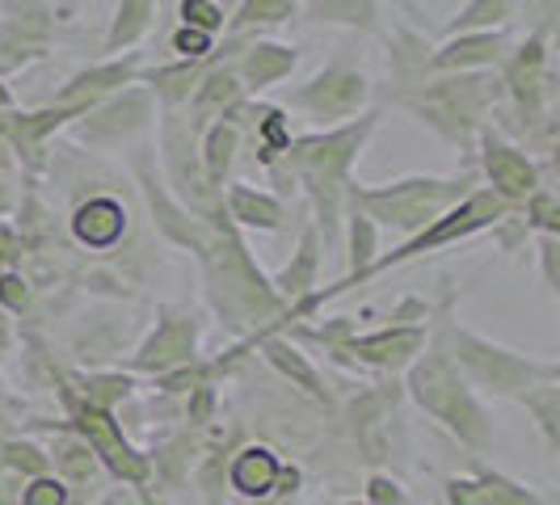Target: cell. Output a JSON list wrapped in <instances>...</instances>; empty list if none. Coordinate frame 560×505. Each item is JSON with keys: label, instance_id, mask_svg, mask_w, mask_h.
I'll use <instances>...</instances> for the list:
<instances>
[{"label": "cell", "instance_id": "cell-27", "mask_svg": "<svg viewBox=\"0 0 560 505\" xmlns=\"http://www.w3.org/2000/svg\"><path fill=\"white\" fill-rule=\"evenodd\" d=\"M320 232L312 224H304V232H300V249H295V257L282 266L279 274H275V291H279V300L291 308L295 300H304L308 291H316V270H320Z\"/></svg>", "mask_w": 560, "mask_h": 505}, {"label": "cell", "instance_id": "cell-44", "mask_svg": "<svg viewBox=\"0 0 560 505\" xmlns=\"http://www.w3.org/2000/svg\"><path fill=\"white\" fill-rule=\"evenodd\" d=\"M22 252H26V240H22V232L13 224H4L0 220V274H9L18 261H22Z\"/></svg>", "mask_w": 560, "mask_h": 505}, {"label": "cell", "instance_id": "cell-2", "mask_svg": "<svg viewBox=\"0 0 560 505\" xmlns=\"http://www.w3.org/2000/svg\"><path fill=\"white\" fill-rule=\"evenodd\" d=\"M198 270H202V286H207V304L215 308V316L228 329L257 337L282 325L287 304L270 286V279L257 270V261L245 249L241 232L228 224V215L211 224V236L198 252Z\"/></svg>", "mask_w": 560, "mask_h": 505}, {"label": "cell", "instance_id": "cell-36", "mask_svg": "<svg viewBox=\"0 0 560 505\" xmlns=\"http://www.w3.org/2000/svg\"><path fill=\"white\" fill-rule=\"evenodd\" d=\"M152 13H156V0H118L114 26L106 34V51H118V47L136 43L143 30L152 26Z\"/></svg>", "mask_w": 560, "mask_h": 505}, {"label": "cell", "instance_id": "cell-12", "mask_svg": "<svg viewBox=\"0 0 560 505\" xmlns=\"http://www.w3.org/2000/svg\"><path fill=\"white\" fill-rule=\"evenodd\" d=\"M148 122H152V93L143 84H127L122 93H114L81 114L77 140L93 143V148H118L131 136H140Z\"/></svg>", "mask_w": 560, "mask_h": 505}, {"label": "cell", "instance_id": "cell-50", "mask_svg": "<svg viewBox=\"0 0 560 505\" xmlns=\"http://www.w3.org/2000/svg\"><path fill=\"white\" fill-rule=\"evenodd\" d=\"M295 4H304V0H295Z\"/></svg>", "mask_w": 560, "mask_h": 505}, {"label": "cell", "instance_id": "cell-51", "mask_svg": "<svg viewBox=\"0 0 560 505\" xmlns=\"http://www.w3.org/2000/svg\"><path fill=\"white\" fill-rule=\"evenodd\" d=\"M215 4H220V0H215Z\"/></svg>", "mask_w": 560, "mask_h": 505}, {"label": "cell", "instance_id": "cell-40", "mask_svg": "<svg viewBox=\"0 0 560 505\" xmlns=\"http://www.w3.org/2000/svg\"><path fill=\"white\" fill-rule=\"evenodd\" d=\"M168 51L177 59H207L215 51V38H211V34H198V30H190V26H177L168 34Z\"/></svg>", "mask_w": 560, "mask_h": 505}, {"label": "cell", "instance_id": "cell-4", "mask_svg": "<svg viewBox=\"0 0 560 505\" xmlns=\"http://www.w3.org/2000/svg\"><path fill=\"white\" fill-rule=\"evenodd\" d=\"M405 392L418 404L425 418H434L459 447H468L472 455L489 450L493 443V421L489 409L480 404L477 388L459 375V366L447 359V350L430 337L413 363L405 366Z\"/></svg>", "mask_w": 560, "mask_h": 505}, {"label": "cell", "instance_id": "cell-35", "mask_svg": "<svg viewBox=\"0 0 560 505\" xmlns=\"http://www.w3.org/2000/svg\"><path fill=\"white\" fill-rule=\"evenodd\" d=\"M253 136H257V161L275 165L282 156V148L291 143V127H287L279 106H257L253 110Z\"/></svg>", "mask_w": 560, "mask_h": 505}, {"label": "cell", "instance_id": "cell-5", "mask_svg": "<svg viewBox=\"0 0 560 505\" xmlns=\"http://www.w3.org/2000/svg\"><path fill=\"white\" fill-rule=\"evenodd\" d=\"M477 168L464 165V173H451V177H430V173H409V177H396V181H380V186H366V181H350L346 186V207L363 211L375 227H388L400 236H413L425 224H434L443 211H451L459 198H468L477 190Z\"/></svg>", "mask_w": 560, "mask_h": 505}, {"label": "cell", "instance_id": "cell-16", "mask_svg": "<svg viewBox=\"0 0 560 505\" xmlns=\"http://www.w3.org/2000/svg\"><path fill=\"white\" fill-rule=\"evenodd\" d=\"M505 59V30H485V34H455L430 47L425 77L434 72H489Z\"/></svg>", "mask_w": 560, "mask_h": 505}, {"label": "cell", "instance_id": "cell-24", "mask_svg": "<svg viewBox=\"0 0 560 505\" xmlns=\"http://www.w3.org/2000/svg\"><path fill=\"white\" fill-rule=\"evenodd\" d=\"M224 215L232 227H257V232H279L287 224L282 198L270 190H257L245 181H228L224 186Z\"/></svg>", "mask_w": 560, "mask_h": 505}, {"label": "cell", "instance_id": "cell-11", "mask_svg": "<svg viewBox=\"0 0 560 505\" xmlns=\"http://www.w3.org/2000/svg\"><path fill=\"white\" fill-rule=\"evenodd\" d=\"M198 337H202V320L195 312H165L156 320V329L143 337L140 350L131 354V371L143 375H177L198 359Z\"/></svg>", "mask_w": 560, "mask_h": 505}, {"label": "cell", "instance_id": "cell-25", "mask_svg": "<svg viewBox=\"0 0 560 505\" xmlns=\"http://www.w3.org/2000/svg\"><path fill=\"white\" fill-rule=\"evenodd\" d=\"M211 68V56L207 59H173L165 68H152V72H140V81L148 93H152V102L161 106V110H182L186 102H190V93H195V84L202 81V72Z\"/></svg>", "mask_w": 560, "mask_h": 505}, {"label": "cell", "instance_id": "cell-32", "mask_svg": "<svg viewBox=\"0 0 560 505\" xmlns=\"http://www.w3.org/2000/svg\"><path fill=\"white\" fill-rule=\"evenodd\" d=\"M346 240H350V252H346V274L341 279H354V274H363L366 266L375 261V252H380V227L366 220L363 211H354V207H346Z\"/></svg>", "mask_w": 560, "mask_h": 505}, {"label": "cell", "instance_id": "cell-45", "mask_svg": "<svg viewBox=\"0 0 560 505\" xmlns=\"http://www.w3.org/2000/svg\"><path fill=\"white\" fill-rule=\"evenodd\" d=\"M13 202H18V198H13V190L0 181V215H9V211H13Z\"/></svg>", "mask_w": 560, "mask_h": 505}, {"label": "cell", "instance_id": "cell-21", "mask_svg": "<svg viewBox=\"0 0 560 505\" xmlns=\"http://www.w3.org/2000/svg\"><path fill=\"white\" fill-rule=\"evenodd\" d=\"M253 341L261 345V359L275 366L282 379H291L295 388H304V392H308L312 400H320V404H329V400H334L329 388H325V379H320V371L308 363V354H304V350H300L287 333L270 329V333H257Z\"/></svg>", "mask_w": 560, "mask_h": 505}, {"label": "cell", "instance_id": "cell-7", "mask_svg": "<svg viewBox=\"0 0 560 505\" xmlns=\"http://www.w3.org/2000/svg\"><path fill=\"white\" fill-rule=\"evenodd\" d=\"M502 97L527 131V140H552V51H548V22L539 26L502 59Z\"/></svg>", "mask_w": 560, "mask_h": 505}, {"label": "cell", "instance_id": "cell-39", "mask_svg": "<svg viewBox=\"0 0 560 505\" xmlns=\"http://www.w3.org/2000/svg\"><path fill=\"white\" fill-rule=\"evenodd\" d=\"M68 497H72V489L59 477H34L18 493V505H68Z\"/></svg>", "mask_w": 560, "mask_h": 505}, {"label": "cell", "instance_id": "cell-9", "mask_svg": "<svg viewBox=\"0 0 560 505\" xmlns=\"http://www.w3.org/2000/svg\"><path fill=\"white\" fill-rule=\"evenodd\" d=\"M366 97H371V81H366L363 68L337 59L329 68L312 72L300 89L287 93V110H304L325 127H341V122L363 114Z\"/></svg>", "mask_w": 560, "mask_h": 505}, {"label": "cell", "instance_id": "cell-41", "mask_svg": "<svg viewBox=\"0 0 560 505\" xmlns=\"http://www.w3.org/2000/svg\"><path fill=\"white\" fill-rule=\"evenodd\" d=\"M366 505H409V493L396 477L384 472H371L366 477Z\"/></svg>", "mask_w": 560, "mask_h": 505}, {"label": "cell", "instance_id": "cell-13", "mask_svg": "<svg viewBox=\"0 0 560 505\" xmlns=\"http://www.w3.org/2000/svg\"><path fill=\"white\" fill-rule=\"evenodd\" d=\"M430 341L425 325H384L375 333H350L334 350L337 363L371 366V371H405Z\"/></svg>", "mask_w": 560, "mask_h": 505}, {"label": "cell", "instance_id": "cell-19", "mask_svg": "<svg viewBox=\"0 0 560 505\" xmlns=\"http://www.w3.org/2000/svg\"><path fill=\"white\" fill-rule=\"evenodd\" d=\"M443 505H548L527 484L502 477L493 468H477L472 477H451L443 484Z\"/></svg>", "mask_w": 560, "mask_h": 505}, {"label": "cell", "instance_id": "cell-22", "mask_svg": "<svg viewBox=\"0 0 560 505\" xmlns=\"http://www.w3.org/2000/svg\"><path fill=\"white\" fill-rule=\"evenodd\" d=\"M127 232V207L110 195H93L72 211V236L89 249H114Z\"/></svg>", "mask_w": 560, "mask_h": 505}, {"label": "cell", "instance_id": "cell-20", "mask_svg": "<svg viewBox=\"0 0 560 505\" xmlns=\"http://www.w3.org/2000/svg\"><path fill=\"white\" fill-rule=\"evenodd\" d=\"M300 68V51L287 43H270V38H253L241 56L232 59V72L245 93H266L270 84L287 81Z\"/></svg>", "mask_w": 560, "mask_h": 505}, {"label": "cell", "instance_id": "cell-8", "mask_svg": "<svg viewBox=\"0 0 560 505\" xmlns=\"http://www.w3.org/2000/svg\"><path fill=\"white\" fill-rule=\"evenodd\" d=\"M59 396H63V404H68V430L81 438L84 447L93 450V459L110 472V477L127 480V484H148L152 477V463H148V455L136 450L127 443V434H122V421L106 413V409H93V404H84L81 396L72 392L68 384H59Z\"/></svg>", "mask_w": 560, "mask_h": 505}, {"label": "cell", "instance_id": "cell-3", "mask_svg": "<svg viewBox=\"0 0 560 505\" xmlns=\"http://www.w3.org/2000/svg\"><path fill=\"white\" fill-rule=\"evenodd\" d=\"M388 102L439 140L459 148L472 165L477 136L489 127V114L502 102V84L493 72H434L413 84H396Z\"/></svg>", "mask_w": 560, "mask_h": 505}, {"label": "cell", "instance_id": "cell-43", "mask_svg": "<svg viewBox=\"0 0 560 505\" xmlns=\"http://www.w3.org/2000/svg\"><path fill=\"white\" fill-rule=\"evenodd\" d=\"M535 245H539L544 286H548V295H560V240L557 236H535Z\"/></svg>", "mask_w": 560, "mask_h": 505}, {"label": "cell", "instance_id": "cell-28", "mask_svg": "<svg viewBox=\"0 0 560 505\" xmlns=\"http://www.w3.org/2000/svg\"><path fill=\"white\" fill-rule=\"evenodd\" d=\"M304 22L380 34V0H304Z\"/></svg>", "mask_w": 560, "mask_h": 505}, {"label": "cell", "instance_id": "cell-26", "mask_svg": "<svg viewBox=\"0 0 560 505\" xmlns=\"http://www.w3.org/2000/svg\"><path fill=\"white\" fill-rule=\"evenodd\" d=\"M282 459L270 447H241L228 463V484L241 493V497H253V502H266L279 484Z\"/></svg>", "mask_w": 560, "mask_h": 505}, {"label": "cell", "instance_id": "cell-30", "mask_svg": "<svg viewBox=\"0 0 560 505\" xmlns=\"http://www.w3.org/2000/svg\"><path fill=\"white\" fill-rule=\"evenodd\" d=\"M300 13L295 0H236L232 17H224V34H253V30L282 26Z\"/></svg>", "mask_w": 560, "mask_h": 505}, {"label": "cell", "instance_id": "cell-42", "mask_svg": "<svg viewBox=\"0 0 560 505\" xmlns=\"http://www.w3.org/2000/svg\"><path fill=\"white\" fill-rule=\"evenodd\" d=\"M30 300H34V291H30V279L22 270H9V274H0V304L9 312H26Z\"/></svg>", "mask_w": 560, "mask_h": 505}, {"label": "cell", "instance_id": "cell-48", "mask_svg": "<svg viewBox=\"0 0 560 505\" xmlns=\"http://www.w3.org/2000/svg\"><path fill=\"white\" fill-rule=\"evenodd\" d=\"M0 505H13V493H9L4 484H0Z\"/></svg>", "mask_w": 560, "mask_h": 505}, {"label": "cell", "instance_id": "cell-18", "mask_svg": "<svg viewBox=\"0 0 560 505\" xmlns=\"http://www.w3.org/2000/svg\"><path fill=\"white\" fill-rule=\"evenodd\" d=\"M140 81V56H122L106 59V63H93L77 77H68V84L56 93L51 106H97L114 93H122L127 84Z\"/></svg>", "mask_w": 560, "mask_h": 505}, {"label": "cell", "instance_id": "cell-49", "mask_svg": "<svg viewBox=\"0 0 560 505\" xmlns=\"http://www.w3.org/2000/svg\"><path fill=\"white\" fill-rule=\"evenodd\" d=\"M341 505H366V502H341Z\"/></svg>", "mask_w": 560, "mask_h": 505}, {"label": "cell", "instance_id": "cell-29", "mask_svg": "<svg viewBox=\"0 0 560 505\" xmlns=\"http://www.w3.org/2000/svg\"><path fill=\"white\" fill-rule=\"evenodd\" d=\"M514 13H518V0H468L447 26H443V38H455V34H485V30H505Z\"/></svg>", "mask_w": 560, "mask_h": 505}, {"label": "cell", "instance_id": "cell-34", "mask_svg": "<svg viewBox=\"0 0 560 505\" xmlns=\"http://www.w3.org/2000/svg\"><path fill=\"white\" fill-rule=\"evenodd\" d=\"M47 455H51V468H56V477L63 480V484H89V477L97 472L93 450L84 447L72 430H68L63 438H56V447L47 450Z\"/></svg>", "mask_w": 560, "mask_h": 505}, {"label": "cell", "instance_id": "cell-23", "mask_svg": "<svg viewBox=\"0 0 560 505\" xmlns=\"http://www.w3.org/2000/svg\"><path fill=\"white\" fill-rule=\"evenodd\" d=\"M241 136H245V127H241L236 110L228 114V118H220V122H211V127L198 136L202 177H207V186H211V190H220V195H224V186H228V173H232V165H236Z\"/></svg>", "mask_w": 560, "mask_h": 505}, {"label": "cell", "instance_id": "cell-47", "mask_svg": "<svg viewBox=\"0 0 560 505\" xmlns=\"http://www.w3.org/2000/svg\"><path fill=\"white\" fill-rule=\"evenodd\" d=\"M535 4H539V17L548 22V17H552V4H557V0H535Z\"/></svg>", "mask_w": 560, "mask_h": 505}, {"label": "cell", "instance_id": "cell-17", "mask_svg": "<svg viewBox=\"0 0 560 505\" xmlns=\"http://www.w3.org/2000/svg\"><path fill=\"white\" fill-rule=\"evenodd\" d=\"M241 106H245V89H241L236 72H232V59H228V63H211L202 72V81L195 84V93H190V102L182 110L190 118L195 136H202L211 122H220V118H228V114L241 110Z\"/></svg>", "mask_w": 560, "mask_h": 505}, {"label": "cell", "instance_id": "cell-38", "mask_svg": "<svg viewBox=\"0 0 560 505\" xmlns=\"http://www.w3.org/2000/svg\"><path fill=\"white\" fill-rule=\"evenodd\" d=\"M177 17H182V26L198 30V34H211V38L224 34V9L215 0H182Z\"/></svg>", "mask_w": 560, "mask_h": 505}, {"label": "cell", "instance_id": "cell-14", "mask_svg": "<svg viewBox=\"0 0 560 505\" xmlns=\"http://www.w3.org/2000/svg\"><path fill=\"white\" fill-rule=\"evenodd\" d=\"M136 177H140V190L143 198H148V207H152V220H156V232L165 236V240H173V245H182V249H190L198 257L202 252V245H207V236H211V224L207 220H198V215H190L177 198L165 190V181L152 173V165L148 161H140L136 165Z\"/></svg>", "mask_w": 560, "mask_h": 505}, {"label": "cell", "instance_id": "cell-37", "mask_svg": "<svg viewBox=\"0 0 560 505\" xmlns=\"http://www.w3.org/2000/svg\"><path fill=\"white\" fill-rule=\"evenodd\" d=\"M0 463L22 480L51 477V455L43 447H34L30 438H9V443H0Z\"/></svg>", "mask_w": 560, "mask_h": 505}, {"label": "cell", "instance_id": "cell-31", "mask_svg": "<svg viewBox=\"0 0 560 505\" xmlns=\"http://www.w3.org/2000/svg\"><path fill=\"white\" fill-rule=\"evenodd\" d=\"M68 388L81 396L84 404L114 413V404H118V400H127V396L136 392V379H131V375H122V371H89V375H77Z\"/></svg>", "mask_w": 560, "mask_h": 505}, {"label": "cell", "instance_id": "cell-46", "mask_svg": "<svg viewBox=\"0 0 560 505\" xmlns=\"http://www.w3.org/2000/svg\"><path fill=\"white\" fill-rule=\"evenodd\" d=\"M9 341H13V329H9V320H4V312H0V354L9 350Z\"/></svg>", "mask_w": 560, "mask_h": 505}, {"label": "cell", "instance_id": "cell-10", "mask_svg": "<svg viewBox=\"0 0 560 505\" xmlns=\"http://www.w3.org/2000/svg\"><path fill=\"white\" fill-rule=\"evenodd\" d=\"M472 168H477V177H485V190H493L505 207H523L539 186H548L544 165L535 161L532 152H523L518 143H510L493 127H485L477 136Z\"/></svg>", "mask_w": 560, "mask_h": 505}, {"label": "cell", "instance_id": "cell-6", "mask_svg": "<svg viewBox=\"0 0 560 505\" xmlns=\"http://www.w3.org/2000/svg\"><path fill=\"white\" fill-rule=\"evenodd\" d=\"M434 341L447 350V359L459 366V375L489 396H505V400H523V396L539 388V384H552L560 379L557 359H532V354H518L502 341H489V337L464 329L451 312L439 316V333Z\"/></svg>", "mask_w": 560, "mask_h": 505}, {"label": "cell", "instance_id": "cell-33", "mask_svg": "<svg viewBox=\"0 0 560 505\" xmlns=\"http://www.w3.org/2000/svg\"><path fill=\"white\" fill-rule=\"evenodd\" d=\"M518 404H523V409L535 418V430L544 434V447H548V455H560V379L532 388V392L523 396Z\"/></svg>", "mask_w": 560, "mask_h": 505}, {"label": "cell", "instance_id": "cell-15", "mask_svg": "<svg viewBox=\"0 0 560 505\" xmlns=\"http://www.w3.org/2000/svg\"><path fill=\"white\" fill-rule=\"evenodd\" d=\"M47 43H51V9L26 0V4H13L9 17H0V68L13 72L30 59L47 56Z\"/></svg>", "mask_w": 560, "mask_h": 505}, {"label": "cell", "instance_id": "cell-1", "mask_svg": "<svg viewBox=\"0 0 560 505\" xmlns=\"http://www.w3.org/2000/svg\"><path fill=\"white\" fill-rule=\"evenodd\" d=\"M380 127V110H363L359 118L308 131V136H291L282 148V165L291 168V177L300 181V190L312 207V227L320 232V252H337L341 245V220H346V186L354 181L350 168L359 161V152Z\"/></svg>", "mask_w": 560, "mask_h": 505}]
</instances>
